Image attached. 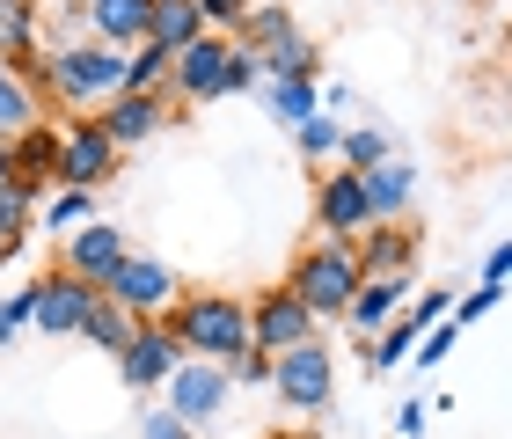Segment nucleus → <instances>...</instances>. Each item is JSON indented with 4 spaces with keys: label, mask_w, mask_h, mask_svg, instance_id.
<instances>
[{
    "label": "nucleus",
    "mask_w": 512,
    "mask_h": 439,
    "mask_svg": "<svg viewBox=\"0 0 512 439\" xmlns=\"http://www.w3.org/2000/svg\"><path fill=\"white\" fill-rule=\"evenodd\" d=\"M37 96L81 110H103L110 96H125V52L118 44H96V37H52L44 44V66H37Z\"/></svg>",
    "instance_id": "f257e3e1"
},
{
    "label": "nucleus",
    "mask_w": 512,
    "mask_h": 439,
    "mask_svg": "<svg viewBox=\"0 0 512 439\" xmlns=\"http://www.w3.org/2000/svg\"><path fill=\"white\" fill-rule=\"evenodd\" d=\"M154 322L176 330L183 359L227 366L235 352H249V300H235V293H176V308H161Z\"/></svg>",
    "instance_id": "f03ea898"
},
{
    "label": "nucleus",
    "mask_w": 512,
    "mask_h": 439,
    "mask_svg": "<svg viewBox=\"0 0 512 439\" xmlns=\"http://www.w3.org/2000/svg\"><path fill=\"white\" fill-rule=\"evenodd\" d=\"M359 257H352V242H330V235H315L308 249L293 257V271L278 286H286L300 308H308L315 322H344V308H352V293H359Z\"/></svg>",
    "instance_id": "7ed1b4c3"
},
{
    "label": "nucleus",
    "mask_w": 512,
    "mask_h": 439,
    "mask_svg": "<svg viewBox=\"0 0 512 439\" xmlns=\"http://www.w3.org/2000/svg\"><path fill=\"white\" fill-rule=\"evenodd\" d=\"M118 140L96 125V110H81V118L59 125V169H52V191H103L110 176H118Z\"/></svg>",
    "instance_id": "20e7f679"
},
{
    "label": "nucleus",
    "mask_w": 512,
    "mask_h": 439,
    "mask_svg": "<svg viewBox=\"0 0 512 439\" xmlns=\"http://www.w3.org/2000/svg\"><path fill=\"white\" fill-rule=\"evenodd\" d=\"M22 300H30V330L37 337H81V322H88V308L103 300V286L96 279H74V271H37L30 286H22Z\"/></svg>",
    "instance_id": "39448f33"
},
{
    "label": "nucleus",
    "mask_w": 512,
    "mask_h": 439,
    "mask_svg": "<svg viewBox=\"0 0 512 439\" xmlns=\"http://www.w3.org/2000/svg\"><path fill=\"white\" fill-rule=\"evenodd\" d=\"M271 396L286 410H330V396H337V352H330V337H308V344H293V352H278L271 359Z\"/></svg>",
    "instance_id": "423d86ee"
},
{
    "label": "nucleus",
    "mask_w": 512,
    "mask_h": 439,
    "mask_svg": "<svg viewBox=\"0 0 512 439\" xmlns=\"http://www.w3.org/2000/svg\"><path fill=\"white\" fill-rule=\"evenodd\" d=\"M176 293H183L176 264L169 257H132V249H125V264L103 279V300H118V308L139 315V322H154L161 308H176Z\"/></svg>",
    "instance_id": "0eeeda50"
},
{
    "label": "nucleus",
    "mask_w": 512,
    "mask_h": 439,
    "mask_svg": "<svg viewBox=\"0 0 512 439\" xmlns=\"http://www.w3.org/2000/svg\"><path fill=\"white\" fill-rule=\"evenodd\" d=\"M227 396H235V381H227V366H213V359H183L176 374H169V388H161V403H169V410H176V418L191 425V432L220 425Z\"/></svg>",
    "instance_id": "6e6552de"
},
{
    "label": "nucleus",
    "mask_w": 512,
    "mask_h": 439,
    "mask_svg": "<svg viewBox=\"0 0 512 439\" xmlns=\"http://www.w3.org/2000/svg\"><path fill=\"white\" fill-rule=\"evenodd\" d=\"M308 337H322V322L300 308L286 286H264L249 300V344H256V352L278 359V352H293V344H308Z\"/></svg>",
    "instance_id": "1a4fd4ad"
},
{
    "label": "nucleus",
    "mask_w": 512,
    "mask_h": 439,
    "mask_svg": "<svg viewBox=\"0 0 512 439\" xmlns=\"http://www.w3.org/2000/svg\"><path fill=\"white\" fill-rule=\"evenodd\" d=\"M315 227L330 242H359L366 227H374V205H366L359 169H330V176L315 183Z\"/></svg>",
    "instance_id": "9d476101"
},
{
    "label": "nucleus",
    "mask_w": 512,
    "mask_h": 439,
    "mask_svg": "<svg viewBox=\"0 0 512 439\" xmlns=\"http://www.w3.org/2000/svg\"><path fill=\"white\" fill-rule=\"evenodd\" d=\"M227 44H235V37L205 30V37H191V44L176 52L169 88H176L183 103H220V96H227Z\"/></svg>",
    "instance_id": "9b49d317"
},
{
    "label": "nucleus",
    "mask_w": 512,
    "mask_h": 439,
    "mask_svg": "<svg viewBox=\"0 0 512 439\" xmlns=\"http://www.w3.org/2000/svg\"><path fill=\"white\" fill-rule=\"evenodd\" d=\"M176 366H183V344H176V330H161V322H139L132 344L118 352V374H125V388H139V396H161Z\"/></svg>",
    "instance_id": "f8f14e48"
},
{
    "label": "nucleus",
    "mask_w": 512,
    "mask_h": 439,
    "mask_svg": "<svg viewBox=\"0 0 512 439\" xmlns=\"http://www.w3.org/2000/svg\"><path fill=\"white\" fill-rule=\"evenodd\" d=\"M96 125L118 140V154H132V147H154L161 132L176 125V110L161 103V96H139V88H125V96H110V103L96 110Z\"/></svg>",
    "instance_id": "ddd939ff"
},
{
    "label": "nucleus",
    "mask_w": 512,
    "mask_h": 439,
    "mask_svg": "<svg viewBox=\"0 0 512 439\" xmlns=\"http://www.w3.org/2000/svg\"><path fill=\"white\" fill-rule=\"evenodd\" d=\"M352 257L366 279H417V227L410 220H374L352 242Z\"/></svg>",
    "instance_id": "4468645a"
},
{
    "label": "nucleus",
    "mask_w": 512,
    "mask_h": 439,
    "mask_svg": "<svg viewBox=\"0 0 512 439\" xmlns=\"http://www.w3.org/2000/svg\"><path fill=\"white\" fill-rule=\"evenodd\" d=\"M125 264V235L110 220H81L74 235H59V271H74V279H110V271Z\"/></svg>",
    "instance_id": "2eb2a0df"
},
{
    "label": "nucleus",
    "mask_w": 512,
    "mask_h": 439,
    "mask_svg": "<svg viewBox=\"0 0 512 439\" xmlns=\"http://www.w3.org/2000/svg\"><path fill=\"white\" fill-rule=\"evenodd\" d=\"M0 59L37 88V66H44V8L37 0H0Z\"/></svg>",
    "instance_id": "dca6fc26"
},
{
    "label": "nucleus",
    "mask_w": 512,
    "mask_h": 439,
    "mask_svg": "<svg viewBox=\"0 0 512 439\" xmlns=\"http://www.w3.org/2000/svg\"><path fill=\"white\" fill-rule=\"evenodd\" d=\"M147 8L154 0H81V37L132 52V44H147Z\"/></svg>",
    "instance_id": "f3484780"
},
{
    "label": "nucleus",
    "mask_w": 512,
    "mask_h": 439,
    "mask_svg": "<svg viewBox=\"0 0 512 439\" xmlns=\"http://www.w3.org/2000/svg\"><path fill=\"white\" fill-rule=\"evenodd\" d=\"M410 293H417V279H359L352 308H344V330H359V337L388 330V322L403 315V300H410Z\"/></svg>",
    "instance_id": "a211bd4d"
},
{
    "label": "nucleus",
    "mask_w": 512,
    "mask_h": 439,
    "mask_svg": "<svg viewBox=\"0 0 512 439\" xmlns=\"http://www.w3.org/2000/svg\"><path fill=\"white\" fill-rule=\"evenodd\" d=\"M256 103L271 110V125H308L322 110V81H300V74H264V88H256Z\"/></svg>",
    "instance_id": "6ab92c4d"
},
{
    "label": "nucleus",
    "mask_w": 512,
    "mask_h": 439,
    "mask_svg": "<svg viewBox=\"0 0 512 439\" xmlns=\"http://www.w3.org/2000/svg\"><path fill=\"white\" fill-rule=\"evenodd\" d=\"M359 183H366V205H374V220H403L410 213V198H417V169L410 161H374V169H359Z\"/></svg>",
    "instance_id": "aec40b11"
},
{
    "label": "nucleus",
    "mask_w": 512,
    "mask_h": 439,
    "mask_svg": "<svg viewBox=\"0 0 512 439\" xmlns=\"http://www.w3.org/2000/svg\"><path fill=\"white\" fill-rule=\"evenodd\" d=\"M15 183H30V191H52V169H59V125H22L15 132Z\"/></svg>",
    "instance_id": "412c9836"
},
{
    "label": "nucleus",
    "mask_w": 512,
    "mask_h": 439,
    "mask_svg": "<svg viewBox=\"0 0 512 439\" xmlns=\"http://www.w3.org/2000/svg\"><path fill=\"white\" fill-rule=\"evenodd\" d=\"M191 37H205L198 0H154V8H147V44H161V52H183Z\"/></svg>",
    "instance_id": "4be33fe9"
},
{
    "label": "nucleus",
    "mask_w": 512,
    "mask_h": 439,
    "mask_svg": "<svg viewBox=\"0 0 512 439\" xmlns=\"http://www.w3.org/2000/svg\"><path fill=\"white\" fill-rule=\"evenodd\" d=\"M37 205H44V191H30V183H8V191H0V257H15V249L30 242Z\"/></svg>",
    "instance_id": "5701e85b"
},
{
    "label": "nucleus",
    "mask_w": 512,
    "mask_h": 439,
    "mask_svg": "<svg viewBox=\"0 0 512 439\" xmlns=\"http://www.w3.org/2000/svg\"><path fill=\"white\" fill-rule=\"evenodd\" d=\"M264 74H300V81H322V52L308 30H286L278 44H264Z\"/></svg>",
    "instance_id": "b1692460"
},
{
    "label": "nucleus",
    "mask_w": 512,
    "mask_h": 439,
    "mask_svg": "<svg viewBox=\"0 0 512 439\" xmlns=\"http://www.w3.org/2000/svg\"><path fill=\"white\" fill-rule=\"evenodd\" d=\"M417 337H425V330H417L410 315H395L388 330H374V337H366V366H374V374H395V366H410Z\"/></svg>",
    "instance_id": "393cba45"
},
{
    "label": "nucleus",
    "mask_w": 512,
    "mask_h": 439,
    "mask_svg": "<svg viewBox=\"0 0 512 439\" xmlns=\"http://www.w3.org/2000/svg\"><path fill=\"white\" fill-rule=\"evenodd\" d=\"M37 110H44V103H37V88L22 81L8 59H0V140H15L22 125H37Z\"/></svg>",
    "instance_id": "a878e982"
},
{
    "label": "nucleus",
    "mask_w": 512,
    "mask_h": 439,
    "mask_svg": "<svg viewBox=\"0 0 512 439\" xmlns=\"http://www.w3.org/2000/svg\"><path fill=\"white\" fill-rule=\"evenodd\" d=\"M132 330H139V315H125L118 300H96V308H88V322H81V337L96 344V352H110V359L132 344Z\"/></svg>",
    "instance_id": "bb28decb"
},
{
    "label": "nucleus",
    "mask_w": 512,
    "mask_h": 439,
    "mask_svg": "<svg viewBox=\"0 0 512 439\" xmlns=\"http://www.w3.org/2000/svg\"><path fill=\"white\" fill-rule=\"evenodd\" d=\"M81 220H96V191H44L37 227H52V235H74Z\"/></svg>",
    "instance_id": "cd10ccee"
},
{
    "label": "nucleus",
    "mask_w": 512,
    "mask_h": 439,
    "mask_svg": "<svg viewBox=\"0 0 512 439\" xmlns=\"http://www.w3.org/2000/svg\"><path fill=\"white\" fill-rule=\"evenodd\" d=\"M169 66H176V52H161V44H132V52H125V88L161 96V88H169Z\"/></svg>",
    "instance_id": "c85d7f7f"
},
{
    "label": "nucleus",
    "mask_w": 512,
    "mask_h": 439,
    "mask_svg": "<svg viewBox=\"0 0 512 439\" xmlns=\"http://www.w3.org/2000/svg\"><path fill=\"white\" fill-rule=\"evenodd\" d=\"M293 147L308 154V161H337V147H344V125L330 118V110H315L308 125H293Z\"/></svg>",
    "instance_id": "c756f323"
},
{
    "label": "nucleus",
    "mask_w": 512,
    "mask_h": 439,
    "mask_svg": "<svg viewBox=\"0 0 512 439\" xmlns=\"http://www.w3.org/2000/svg\"><path fill=\"white\" fill-rule=\"evenodd\" d=\"M286 30H300V22L286 15V8H278V0H256V8H249V22H242V44H256V52H264V44H278V37H286Z\"/></svg>",
    "instance_id": "7c9ffc66"
},
{
    "label": "nucleus",
    "mask_w": 512,
    "mask_h": 439,
    "mask_svg": "<svg viewBox=\"0 0 512 439\" xmlns=\"http://www.w3.org/2000/svg\"><path fill=\"white\" fill-rule=\"evenodd\" d=\"M256 88H264V52H256V44H227V96H256Z\"/></svg>",
    "instance_id": "2f4dec72"
},
{
    "label": "nucleus",
    "mask_w": 512,
    "mask_h": 439,
    "mask_svg": "<svg viewBox=\"0 0 512 439\" xmlns=\"http://www.w3.org/2000/svg\"><path fill=\"white\" fill-rule=\"evenodd\" d=\"M374 161H388V132H374V125L344 132V147H337V169H374Z\"/></svg>",
    "instance_id": "473e14b6"
},
{
    "label": "nucleus",
    "mask_w": 512,
    "mask_h": 439,
    "mask_svg": "<svg viewBox=\"0 0 512 439\" xmlns=\"http://www.w3.org/2000/svg\"><path fill=\"white\" fill-rule=\"evenodd\" d=\"M256 0H198V15H205V30H220V37H235L242 22H249Z\"/></svg>",
    "instance_id": "72a5a7b5"
},
{
    "label": "nucleus",
    "mask_w": 512,
    "mask_h": 439,
    "mask_svg": "<svg viewBox=\"0 0 512 439\" xmlns=\"http://www.w3.org/2000/svg\"><path fill=\"white\" fill-rule=\"evenodd\" d=\"M227 381H235V388H271V352H256V344L235 352V359H227Z\"/></svg>",
    "instance_id": "f704fd0d"
},
{
    "label": "nucleus",
    "mask_w": 512,
    "mask_h": 439,
    "mask_svg": "<svg viewBox=\"0 0 512 439\" xmlns=\"http://www.w3.org/2000/svg\"><path fill=\"white\" fill-rule=\"evenodd\" d=\"M454 337H461V322H454V315H447V322H432V330L417 337V352H410V359H417V366H439V359L454 352Z\"/></svg>",
    "instance_id": "c9c22d12"
},
{
    "label": "nucleus",
    "mask_w": 512,
    "mask_h": 439,
    "mask_svg": "<svg viewBox=\"0 0 512 439\" xmlns=\"http://www.w3.org/2000/svg\"><path fill=\"white\" fill-rule=\"evenodd\" d=\"M139 439H198V432H191V425H183V418H176V410H169V403H154V410H147V418H139Z\"/></svg>",
    "instance_id": "e433bc0d"
},
{
    "label": "nucleus",
    "mask_w": 512,
    "mask_h": 439,
    "mask_svg": "<svg viewBox=\"0 0 512 439\" xmlns=\"http://www.w3.org/2000/svg\"><path fill=\"white\" fill-rule=\"evenodd\" d=\"M22 330H30V300H22V286H15L8 300H0V352H8Z\"/></svg>",
    "instance_id": "4c0bfd02"
},
{
    "label": "nucleus",
    "mask_w": 512,
    "mask_h": 439,
    "mask_svg": "<svg viewBox=\"0 0 512 439\" xmlns=\"http://www.w3.org/2000/svg\"><path fill=\"white\" fill-rule=\"evenodd\" d=\"M491 308H498V286H476V293L454 300V322H476V315H491Z\"/></svg>",
    "instance_id": "58836bf2"
},
{
    "label": "nucleus",
    "mask_w": 512,
    "mask_h": 439,
    "mask_svg": "<svg viewBox=\"0 0 512 439\" xmlns=\"http://www.w3.org/2000/svg\"><path fill=\"white\" fill-rule=\"evenodd\" d=\"M483 286H498V293L512 286V242H498L491 257H483Z\"/></svg>",
    "instance_id": "ea45409f"
},
{
    "label": "nucleus",
    "mask_w": 512,
    "mask_h": 439,
    "mask_svg": "<svg viewBox=\"0 0 512 439\" xmlns=\"http://www.w3.org/2000/svg\"><path fill=\"white\" fill-rule=\"evenodd\" d=\"M425 418H432V403H403V410H395V432L417 439V432H425Z\"/></svg>",
    "instance_id": "a19ab883"
},
{
    "label": "nucleus",
    "mask_w": 512,
    "mask_h": 439,
    "mask_svg": "<svg viewBox=\"0 0 512 439\" xmlns=\"http://www.w3.org/2000/svg\"><path fill=\"white\" fill-rule=\"evenodd\" d=\"M322 110H330V118H337V110H352V88L330 81V88H322Z\"/></svg>",
    "instance_id": "79ce46f5"
},
{
    "label": "nucleus",
    "mask_w": 512,
    "mask_h": 439,
    "mask_svg": "<svg viewBox=\"0 0 512 439\" xmlns=\"http://www.w3.org/2000/svg\"><path fill=\"white\" fill-rule=\"evenodd\" d=\"M8 183H15V147L0 140V191H8Z\"/></svg>",
    "instance_id": "37998d69"
}]
</instances>
